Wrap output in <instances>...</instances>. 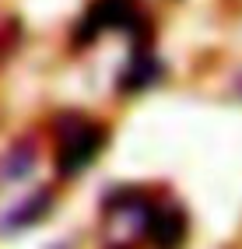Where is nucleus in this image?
<instances>
[{
  "mask_svg": "<svg viewBox=\"0 0 242 249\" xmlns=\"http://www.w3.org/2000/svg\"><path fill=\"white\" fill-rule=\"evenodd\" d=\"M105 144V130L95 126L88 120H70V123H60V147H56V169L60 176H77L81 169L99 158Z\"/></svg>",
  "mask_w": 242,
  "mask_h": 249,
  "instance_id": "1",
  "label": "nucleus"
},
{
  "mask_svg": "<svg viewBox=\"0 0 242 249\" xmlns=\"http://www.w3.org/2000/svg\"><path fill=\"white\" fill-rule=\"evenodd\" d=\"M155 74H158L155 60H134L130 71H126V77H123V88H126V91L144 88V85H151V81H155Z\"/></svg>",
  "mask_w": 242,
  "mask_h": 249,
  "instance_id": "4",
  "label": "nucleus"
},
{
  "mask_svg": "<svg viewBox=\"0 0 242 249\" xmlns=\"http://www.w3.org/2000/svg\"><path fill=\"white\" fill-rule=\"evenodd\" d=\"M46 207H50V196L39 193L35 200H28L25 207H18V211L11 214V225H32V221H39L42 214H46Z\"/></svg>",
  "mask_w": 242,
  "mask_h": 249,
  "instance_id": "5",
  "label": "nucleus"
},
{
  "mask_svg": "<svg viewBox=\"0 0 242 249\" xmlns=\"http://www.w3.org/2000/svg\"><path fill=\"white\" fill-rule=\"evenodd\" d=\"M144 235L151 239L155 249H183L186 242V214L175 204L151 207L144 218Z\"/></svg>",
  "mask_w": 242,
  "mask_h": 249,
  "instance_id": "2",
  "label": "nucleus"
},
{
  "mask_svg": "<svg viewBox=\"0 0 242 249\" xmlns=\"http://www.w3.org/2000/svg\"><path fill=\"white\" fill-rule=\"evenodd\" d=\"M134 25V7L130 0H99L88 18H85V28H77V39H95V32H105V28H130Z\"/></svg>",
  "mask_w": 242,
  "mask_h": 249,
  "instance_id": "3",
  "label": "nucleus"
}]
</instances>
